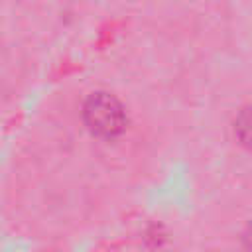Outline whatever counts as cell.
Listing matches in <instances>:
<instances>
[{
  "instance_id": "obj_1",
  "label": "cell",
  "mask_w": 252,
  "mask_h": 252,
  "mask_svg": "<svg viewBox=\"0 0 252 252\" xmlns=\"http://www.w3.org/2000/svg\"><path fill=\"white\" fill-rule=\"evenodd\" d=\"M83 122L89 132L102 140L118 138L128 124L122 102L110 93H93L83 104Z\"/></svg>"
},
{
  "instance_id": "obj_2",
  "label": "cell",
  "mask_w": 252,
  "mask_h": 252,
  "mask_svg": "<svg viewBox=\"0 0 252 252\" xmlns=\"http://www.w3.org/2000/svg\"><path fill=\"white\" fill-rule=\"evenodd\" d=\"M234 136L238 142L252 150V104L244 106L234 120Z\"/></svg>"
},
{
  "instance_id": "obj_3",
  "label": "cell",
  "mask_w": 252,
  "mask_h": 252,
  "mask_svg": "<svg viewBox=\"0 0 252 252\" xmlns=\"http://www.w3.org/2000/svg\"><path fill=\"white\" fill-rule=\"evenodd\" d=\"M244 240H246V244H248V246H252V224H250V228H248V232H246Z\"/></svg>"
}]
</instances>
